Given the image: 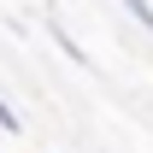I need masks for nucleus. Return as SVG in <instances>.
I'll list each match as a JSON object with an SVG mask.
<instances>
[{
    "label": "nucleus",
    "instance_id": "nucleus-1",
    "mask_svg": "<svg viewBox=\"0 0 153 153\" xmlns=\"http://www.w3.org/2000/svg\"><path fill=\"white\" fill-rule=\"evenodd\" d=\"M41 24H47V36H53V41H59V53L71 59V65H82V71H88V53H82V41H76V36H71V30H65V24H59V18H53V12H47V18H41Z\"/></svg>",
    "mask_w": 153,
    "mask_h": 153
},
{
    "label": "nucleus",
    "instance_id": "nucleus-2",
    "mask_svg": "<svg viewBox=\"0 0 153 153\" xmlns=\"http://www.w3.org/2000/svg\"><path fill=\"white\" fill-rule=\"evenodd\" d=\"M118 6H124V12H130V18H135V24L153 36V0H118Z\"/></svg>",
    "mask_w": 153,
    "mask_h": 153
},
{
    "label": "nucleus",
    "instance_id": "nucleus-3",
    "mask_svg": "<svg viewBox=\"0 0 153 153\" xmlns=\"http://www.w3.org/2000/svg\"><path fill=\"white\" fill-rule=\"evenodd\" d=\"M0 130H6V135H18V130H24V118L12 112V106H6V100H0Z\"/></svg>",
    "mask_w": 153,
    "mask_h": 153
}]
</instances>
